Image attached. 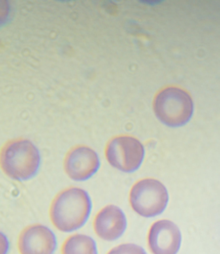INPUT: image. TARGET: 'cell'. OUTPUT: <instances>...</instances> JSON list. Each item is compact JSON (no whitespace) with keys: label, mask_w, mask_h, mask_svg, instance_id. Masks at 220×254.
<instances>
[{"label":"cell","mask_w":220,"mask_h":254,"mask_svg":"<svg viewBox=\"0 0 220 254\" xmlns=\"http://www.w3.org/2000/svg\"><path fill=\"white\" fill-rule=\"evenodd\" d=\"M92 202L88 192L79 188L63 190L50 207V217L53 225L63 232H72L82 228L88 221Z\"/></svg>","instance_id":"cell-1"},{"label":"cell","mask_w":220,"mask_h":254,"mask_svg":"<svg viewBox=\"0 0 220 254\" xmlns=\"http://www.w3.org/2000/svg\"><path fill=\"white\" fill-rule=\"evenodd\" d=\"M2 170L10 179L25 181L32 179L39 170L41 156L31 141L21 139L6 145L0 158Z\"/></svg>","instance_id":"cell-2"},{"label":"cell","mask_w":220,"mask_h":254,"mask_svg":"<svg viewBox=\"0 0 220 254\" xmlns=\"http://www.w3.org/2000/svg\"><path fill=\"white\" fill-rule=\"evenodd\" d=\"M154 111L163 124L171 127H181L191 118L193 102L185 91L177 88H168L156 97Z\"/></svg>","instance_id":"cell-3"},{"label":"cell","mask_w":220,"mask_h":254,"mask_svg":"<svg viewBox=\"0 0 220 254\" xmlns=\"http://www.w3.org/2000/svg\"><path fill=\"white\" fill-rule=\"evenodd\" d=\"M129 200L133 210L143 217H153L164 212L169 202L166 186L154 179L137 182L131 190Z\"/></svg>","instance_id":"cell-4"},{"label":"cell","mask_w":220,"mask_h":254,"mask_svg":"<svg viewBox=\"0 0 220 254\" xmlns=\"http://www.w3.org/2000/svg\"><path fill=\"white\" fill-rule=\"evenodd\" d=\"M105 156L114 168L124 173H132L142 164L145 149L138 139L124 135L116 137L108 143Z\"/></svg>","instance_id":"cell-5"},{"label":"cell","mask_w":220,"mask_h":254,"mask_svg":"<svg viewBox=\"0 0 220 254\" xmlns=\"http://www.w3.org/2000/svg\"><path fill=\"white\" fill-rule=\"evenodd\" d=\"M181 243L180 230L169 220L156 221L150 228L148 245L153 254H176Z\"/></svg>","instance_id":"cell-6"},{"label":"cell","mask_w":220,"mask_h":254,"mask_svg":"<svg viewBox=\"0 0 220 254\" xmlns=\"http://www.w3.org/2000/svg\"><path fill=\"white\" fill-rule=\"evenodd\" d=\"M100 161L96 152L86 146L72 149L64 161L65 173L75 181L89 179L98 171Z\"/></svg>","instance_id":"cell-7"},{"label":"cell","mask_w":220,"mask_h":254,"mask_svg":"<svg viewBox=\"0 0 220 254\" xmlns=\"http://www.w3.org/2000/svg\"><path fill=\"white\" fill-rule=\"evenodd\" d=\"M56 247L54 233L41 224L29 226L19 237L18 249L21 254H53Z\"/></svg>","instance_id":"cell-8"},{"label":"cell","mask_w":220,"mask_h":254,"mask_svg":"<svg viewBox=\"0 0 220 254\" xmlns=\"http://www.w3.org/2000/svg\"><path fill=\"white\" fill-rule=\"evenodd\" d=\"M128 222L124 211L119 207L109 205L96 215L94 229L97 236L103 240L113 241L124 234Z\"/></svg>","instance_id":"cell-9"},{"label":"cell","mask_w":220,"mask_h":254,"mask_svg":"<svg viewBox=\"0 0 220 254\" xmlns=\"http://www.w3.org/2000/svg\"><path fill=\"white\" fill-rule=\"evenodd\" d=\"M62 254H98L96 242L90 237L76 234L65 241L61 249Z\"/></svg>","instance_id":"cell-10"},{"label":"cell","mask_w":220,"mask_h":254,"mask_svg":"<svg viewBox=\"0 0 220 254\" xmlns=\"http://www.w3.org/2000/svg\"><path fill=\"white\" fill-rule=\"evenodd\" d=\"M107 254H147L145 250L138 245L126 243L114 248Z\"/></svg>","instance_id":"cell-11"}]
</instances>
